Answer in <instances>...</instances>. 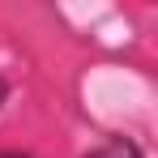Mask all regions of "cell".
I'll return each mask as SVG.
<instances>
[{"label":"cell","instance_id":"1","mask_svg":"<svg viewBox=\"0 0 158 158\" xmlns=\"http://www.w3.org/2000/svg\"><path fill=\"white\" fill-rule=\"evenodd\" d=\"M85 158H141V150L132 145L128 137H111V141H103V145H94Z\"/></svg>","mask_w":158,"mask_h":158},{"label":"cell","instance_id":"2","mask_svg":"<svg viewBox=\"0 0 158 158\" xmlns=\"http://www.w3.org/2000/svg\"><path fill=\"white\" fill-rule=\"evenodd\" d=\"M9 103V77H4V73H0V107Z\"/></svg>","mask_w":158,"mask_h":158},{"label":"cell","instance_id":"3","mask_svg":"<svg viewBox=\"0 0 158 158\" xmlns=\"http://www.w3.org/2000/svg\"><path fill=\"white\" fill-rule=\"evenodd\" d=\"M0 158H30V154H22V150H0Z\"/></svg>","mask_w":158,"mask_h":158}]
</instances>
